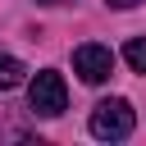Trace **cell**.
Segmentation results:
<instances>
[{
	"instance_id": "6da1fadb",
	"label": "cell",
	"mask_w": 146,
	"mask_h": 146,
	"mask_svg": "<svg viewBox=\"0 0 146 146\" xmlns=\"http://www.w3.org/2000/svg\"><path fill=\"white\" fill-rule=\"evenodd\" d=\"M27 105H32L41 119L64 114V110H68V87H64V78H59L55 68H41V73L32 78V87H27Z\"/></svg>"
},
{
	"instance_id": "7a4b0ae2",
	"label": "cell",
	"mask_w": 146,
	"mask_h": 146,
	"mask_svg": "<svg viewBox=\"0 0 146 146\" xmlns=\"http://www.w3.org/2000/svg\"><path fill=\"white\" fill-rule=\"evenodd\" d=\"M132 123H137V114H132V105L128 100H100L96 110H91V137H100V141H123L128 132H132Z\"/></svg>"
},
{
	"instance_id": "3957f363",
	"label": "cell",
	"mask_w": 146,
	"mask_h": 146,
	"mask_svg": "<svg viewBox=\"0 0 146 146\" xmlns=\"http://www.w3.org/2000/svg\"><path fill=\"white\" fill-rule=\"evenodd\" d=\"M73 73H78L87 87H100V82L114 73V50H110V46H100V41L78 46V50H73Z\"/></svg>"
},
{
	"instance_id": "277c9868",
	"label": "cell",
	"mask_w": 146,
	"mask_h": 146,
	"mask_svg": "<svg viewBox=\"0 0 146 146\" xmlns=\"http://www.w3.org/2000/svg\"><path fill=\"white\" fill-rule=\"evenodd\" d=\"M23 73H27V68H23L14 55H5V50H0V91H14V87H23Z\"/></svg>"
},
{
	"instance_id": "5b68a950",
	"label": "cell",
	"mask_w": 146,
	"mask_h": 146,
	"mask_svg": "<svg viewBox=\"0 0 146 146\" xmlns=\"http://www.w3.org/2000/svg\"><path fill=\"white\" fill-rule=\"evenodd\" d=\"M123 59H128L132 73H146V36H132V41L123 46Z\"/></svg>"
},
{
	"instance_id": "8992f818",
	"label": "cell",
	"mask_w": 146,
	"mask_h": 146,
	"mask_svg": "<svg viewBox=\"0 0 146 146\" xmlns=\"http://www.w3.org/2000/svg\"><path fill=\"white\" fill-rule=\"evenodd\" d=\"M105 5H110V9H137L141 0H105Z\"/></svg>"
},
{
	"instance_id": "52a82bcc",
	"label": "cell",
	"mask_w": 146,
	"mask_h": 146,
	"mask_svg": "<svg viewBox=\"0 0 146 146\" xmlns=\"http://www.w3.org/2000/svg\"><path fill=\"white\" fill-rule=\"evenodd\" d=\"M41 5H64V0H41Z\"/></svg>"
}]
</instances>
